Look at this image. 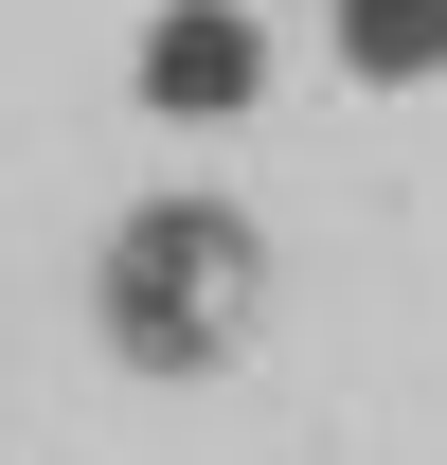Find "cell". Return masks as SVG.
Returning a JSON list of instances; mask_svg holds the SVG:
<instances>
[{
  "label": "cell",
  "instance_id": "obj_1",
  "mask_svg": "<svg viewBox=\"0 0 447 465\" xmlns=\"http://www.w3.org/2000/svg\"><path fill=\"white\" fill-rule=\"evenodd\" d=\"M251 322H269V215H251V197L162 179V197L108 215V251H90V341H108L125 376L197 394V376L251 358Z\"/></svg>",
  "mask_w": 447,
  "mask_h": 465
},
{
  "label": "cell",
  "instance_id": "obj_2",
  "mask_svg": "<svg viewBox=\"0 0 447 465\" xmlns=\"http://www.w3.org/2000/svg\"><path fill=\"white\" fill-rule=\"evenodd\" d=\"M125 90H144V125H251L269 108V18L251 0H162L144 54H125Z\"/></svg>",
  "mask_w": 447,
  "mask_h": 465
},
{
  "label": "cell",
  "instance_id": "obj_3",
  "mask_svg": "<svg viewBox=\"0 0 447 465\" xmlns=\"http://www.w3.org/2000/svg\"><path fill=\"white\" fill-rule=\"evenodd\" d=\"M340 90H447V0H323Z\"/></svg>",
  "mask_w": 447,
  "mask_h": 465
}]
</instances>
